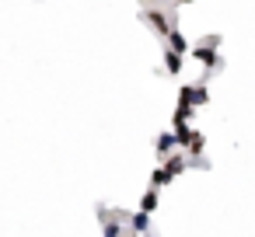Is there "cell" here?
I'll return each instance as SVG.
<instances>
[{
    "mask_svg": "<svg viewBox=\"0 0 255 237\" xmlns=\"http://www.w3.org/2000/svg\"><path fill=\"white\" fill-rule=\"evenodd\" d=\"M196 60H203V63L217 67V53H213V49H206V46H203V49H196Z\"/></svg>",
    "mask_w": 255,
    "mask_h": 237,
    "instance_id": "7a4b0ae2",
    "label": "cell"
},
{
    "mask_svg": "<svg viewBox=\"0 0 255 237\" xmlns=\"http://www.w3.org/2000/svg\"><path fill=\"white\" fill-rule=\"evenodd\" d=\"M189 115H192V108H189V105L182 101V105H178V112H175V122H185Z\"/></svg>",
    "mask_w": 255,
    "mask_h": 237,
    "instance_id": "ba28073f",
    "label": "cell"
},
{
    "mask_svg": "<svg viewBox=\"0 0 255 237\" xmlns=\"http://www.w3.org/2000/svg\"><path fill=\"white\" fill-rule=\"evenodd\" d=\"M182 167H185V164H182V157H171V160H168V164H164V174H168V178H171V174H178V171H182Z\"/></svg>",
    "mask_w": 255,
    "mask_h": 237,
    "instance_id": "277c9868",
    "label": "cell"
},
{
    "mask_svg": "<svg viewBox=\"0 0 255 237\" xmlns=\"http://www.w3.org/2000/svg\"><path fill=\"white\" fill-rule=\"evenodd\" d=\"M164 67H168L171 74H178V67H182V60H178V53H168V60H164Z\"/></svg>",
    "mask_w": 255,
    "mask_h": 237,
    "instance_id": "8992f818",
    "label": "cell"
},
{
    "mask_svg": "<svg viewBox=\"0 0 255 237\" xmlns=\"http://www.w3.org/2000/svg\"><path fill=\"white\" fill-rule=\"evenodd\" d=\"M182 101L192 108V105H206V87H185L182 91Z\"/></svg>",
    "mask_w": 255,
    "mask_h": 237,
    "instance_id": "6da1fadb",
    "label": "cell"
},
{
    "mask_svg": "<svg viewBox=\"0 0 255 237\" xmlns=\"http://www.w3.org/2000/svg\"><path fill=\"white\" fill-rule=\"evenodd\" d=\"M171 147H175V136H161V143H157V150H161V154H168Z\"/></svg>",
    "mask_w": 255,
    "mask_h": 237,
    "instance_id": "9c48e42d",
    "label": "cell"
},
{
    "mask_svg": "<svg viewBox=\"0 0 255 237\" xmlns=\"http://www.w3.org/2000/svg\"><path fill=\"white\" fill-rule=\"evenodd\" d=\"M168 42H171V49H175V53H185V39H182L178 32H168Z\"/></svg>",
    "mask_w": 255,
    "mask_h": 237,
    "instance_id": "3957f363",
    "label": "cell"
},
{
    "mask_svg": "<svg viewBox=\"0 0 255 237\" xmlns=\"http://www.w3.org/2000/svg\"><path fill=\"white\" fill-rule=\"evenodd\" d=\"M133 227H136V230H147V213H136V216H133Z\"/></svg>",
    "mask_w": 255,
    "mask_h": 237,
    "instance_id": "30bf717a",
    "label": "cell"
},
{
    "mask_svg": "<svg viewBox=\"0 0 255 237\" xmlns=\"http://www.w3.org/2000/svg\"><path fill=\"white\" fill-rule=\"evenodd\" d=\"M150 25H154V28L161 32V35H168V32H171V28H168V21H164L161 14H150Z\"/></svg>",
    "mask_w": 255,
    "mask_h": 237,
    "instance_id": "5b68a950",
    "label": "cell"
},
{
    "mask_svg": "<svg viewBox=\"0 0 255 237\" xmlns=\"http://www.w3.org/2000/svg\"><path fill=\"white\" fill-rule=\"evenodd\" d=\"M182 4H189V0H182Z\"/></svg>",
    "mask_w": 255,
    "mask_h": 237,
    "instance_id": "8fae6325",
    "label": "cell"
},
{
    "mask_svg": "<svg viewBox=\"0 0 255 237\" xmlns=\"http://www.w3.org/2000/svg\"><path fill=\"white\" fill-rule=\"evenodd\" d=\"M154 206H157V195H154V192H147V195H143V202H140V209H143V213H150Z\"/></svg>",
    "mask_w": 255,
    "mask_h": 237,
    "instance_id": "52a82bcc",
    "label": "cell"
}]
</instances>
